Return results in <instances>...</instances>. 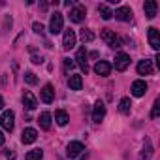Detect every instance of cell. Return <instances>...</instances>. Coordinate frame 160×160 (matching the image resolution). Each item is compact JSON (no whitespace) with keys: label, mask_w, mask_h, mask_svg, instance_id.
<instances>
[{"label":"cell","mask_w":160,"mask_h":160,"mask_svg":"<svg viewBox=\"0 0 160 160\" xmlns=\"http://www.w3.org/2000/svg\"><path fill=\"white\" fill-rule=\"evenodd\" d=\"M100 38L109 45V47H121V40H119V36L113 32V30H109V28H102V32H100Z\"/></svg>","instance_id":"1"},{"label":"cell","mask_w":160,"mask_h":160,"mask_svg":"<svg viewBox=\"0 0 160 160\" xmlns=\"http://www.w3.org/2000/svg\"><path fill=\"white\" fill-rule=\"evenodd\" d=\"M64 27V19H62V13L60 12H55L49 19V32L51 34H58Z\"/></svg>","instance_id":"2"},{"label":"cell","mask_w":160,"mask_h":160,"mask_svg":"<svg viewBox=\"0 0 160 160\" xmlns=\"http://www.w3.org/2000/svg\"><path fill=\"white\" fill-rule=\"evenodd\" d=\"M13 119H15V115H13L12 109L2 111V115H0V126H2L6 132H12L13 130Z\"/></svg>","instance_id":"3"},{"label":"cell","mask_w":160,"mask_h":160,"mask_svg":"<svg viewBox=\"0 0 160 160\" xmlns=\"http://www.w3.org/2000/svg\"><path fill=\"white\" fill-rule=\"evenodd\" d=\"M83 151H85V145H83L81 141H70V143H68V147H66V154H68L70 158L79 156Z\"/></svg>","instance_id":"4"},{"label":"cell","mask_w":160,"mask_h":160,"mask_svg":"<svg viewBox=\"0 0 160 160\" xmlns=\"http://www.w3.org/2000/svg\"><path fill=\"white\" fill-rule=\"evenodd\" d=\"M85 15H87V10H85V6H81V4H75L73 10L70 12V19H72L73 23H81V21L85 19Z\"/></svg>","instance_id":"5"},{"label":"cell","mask_w":160,"mask_h":160,"mask_svg":"<svg viewBox=\"0 0 160 160\" xmlns=\"http://www.w3.org/2000/svg\"><path fill=\"white\" fill-rule=\"evenodd\" d=\"M113 15H115V19H119V21L130 23V21H132V15H134V13H132V10H130L128 6H121L119 10H115V13H113Z\"/></svg>","instance_id":"6"},{"label":"cell","mask_w":160,"mask_h":160,"mask_svg":"<svg viewBox=\"0 0 160 160\" xmlns=\"http://www.w3.org/2000/svg\"><path fill=\"white\" fill-rule=\"evenodd\" d=\"M128 66H130V57L126 53H119L115 57V70L117 72H124Z\"/></svg>","instance_id":"7"},{"label":"cell","mask_w":160,"mask_h":160,"mask_svg":"<svg viewBox=\"0 0 160 160\" xmlns=\"http://www.w3.org/2000/svg\"><path fill=\"white\" fill-rule=\"evenodd\" d=\"M75 40H77L75 32H73L72 28H68V30L64 32V38H62V47H64L66 51H70V49L75 45Z\"/></svg>","instance_id":"8"},{"label":"cell","mask_w":160,"mask_h":160,"mask_svg":"<svg viewBox=\"0 0 160 160\" xmlns=\"http://www.w3.org/2000/svg\"><path fill=\"white\" fill-rule=\"evenodd\" d=\"M104 117H106V106H104V102L98 100L94 104V109H92V121L94 122H102Z\"/></svg>","instance_id":"9"},{"label":"cell","mask_w":160,"mask_h":160,"mask_svg":"<svg viewBox=\"0 0 160 160\" xmlns=\"http://www.w3.org/2000/svg\"><path fill=\"white\" fill-rule=\"evenodd\" d=\"M94 72H96L98 75H102V77H108L109 72H111V64H109L108 60H98V62L94 64Z\"/></svg>","instance_id":"10"},{"label":"cell","mask_w":160,"mask_h":160,"mask_svg":"<svg viewBox=\"0 0 160 160\" xmlns=\"http://www.w3.org/2000/svg\"><path fill=\"white\" fill-rule=\"evenodd\" d=\"M40 98H42V102H45V104H51L53 102V98H55V91H53V85H43V89L40 91Z\"/></svg>","instance_id":"11"},{"label":"cell","mask_w":160,"mask_h":160,"mask_svg":"<svg viewBox=\"0 0 160 160\" xmlns=\"http://www.w3.org/2000/svg\"><path fill=\"white\" fill-rule=\"evenodd\" d=\"M23 106L27 108V109H36L38 108V100H36V96L30 92V91H25V94H23Z\"/></svg>","instance_id":"12"},{"label":"cell","mask_w":160,"mask_h":160,"mask_svg":"<svg viewBox=\"0 0 160 160\" xmlns=\"http://www.w3.org/2000/svg\"><path fill=\"white\" fill-rule=\"evenodd\" d=\"M36 139H38V132H36L34 128H25V130H23L21 141H23L25 145H30V143H34Z\"/></svg>","instance_id":"13"},{"label":"cell","mask_w":160,"mask_h":160,"mask_svg":"<svg viewBox=\"0 0 160 160\" xmlns=\"http://www.w3.org/2000/svg\"><path fill=\"white\" fill-rule=\"evenodd\" d=\"M75 64H79V66H81V70L87 73L89 72V64H87V49L85 47H81V49H79L77 51V55H75Z\"/></svg>","instance_id":"14"},{"label":"cell","mask_w":160,"mask_h":160,"mask_svg":"<svg viewBox=\"0 0 160 160\" xmlns=\"http://www.w3.org/2000/svg\"><path fill=\"white\" fill-rule=\"evenodd\" d=\"M147 34H149V43H151V47H152L154 51H158V49H160V34H158V30H156L154 27H151Z\"/></svg>","instance_id":"15"},{"label":"cell","mask_w":160,"mask_h":160,"mask_svg":"<svg viewBox=\"0 0 160 160\" xmlns=\"http://www.w3.org/2000/svg\"><path fill=\"white\" fill-rule=\"evenodd\" d=\"M143 10H145L147 19H154L156 17V12H158V4L154 2V0H147V2L143 4Z\"/></svg>","instance_id":"16"},{"label":"cell","mask_w":160,"mask_h":160,"mask_svg":"<svg viewBox=\"0 0 160 160\" xmlns=\"http://www.w3.org/2000/svg\"><path fill=\"white\" fill-rule=\"evenodd\" d=\"M145 92H147V83H145V81L138 79V81H134V83H132V94H134L136 98L143 96Z\"/></svg>","instance_id":"17"},{"label":"cell","mask_w":160,"mask_h":160,"mask_svg":"<svg viewBox=\"0 0 160 160\" xmlns=\"http://www.w3.org/2000/svg\"><path fill=\"white\" fill-rule=\"evenodd\" d=\"M138 73L139 75H151L152 73V60H139L138 62Z\"/></svg>","instance_id":"18"},{"label":"cell","mask_w":160,"mask_h":160,"mask_svg":"<svg viewBox=\"0 0 160 160\" xmlns=\"http://www.w3.org/2000/svg\"><path fill=\"white\" fill-rule=\"evenodd\" d=\"M68 87H70V91H81V87H83L81 75H70L68 77Z\"/></svg>","instance_id":"19"},{"label":"cell","mask_w":160,"mask_h":160,"mask_svg":"<svg viewBox=\"0 0 160 160\" xmlns=\"http://www.w3.org/2000/svg\"><path fill=\"white\" fill-rule=\"evenodd\" d=\"M152 158V143L149 138H145V145H143V152L139 154V160H151Z\"/></svg>","instance_id":"20"},{"label":"cell","mask_w":160,"mask_h":160,"mask_svg":"<svg viewBox=\"0 0 160 160\" xmlns=\"http://www.w3.org/2000/svg\"><path fill=\"white\" fill-rule=\"evenodd\" d=\"M55 121H57V124H58V126H66V124H68V121H70V117H68V113H66V111L58 109V111L55 113Z\"/></svg>","instance_id":"21"},{"label":"cell","mask_w":160,"mask_h":160,"mask_svg":"<svg viewBox=\"0 0 160 160\" xmlns=\"http://www.w3.org/2000/svg\"><path fill=\"white\" fill-rule=\"evenodd\" d=\"M38 122H40V126H42L43 130H49V128H51V113H47V111H43V113L40 115V119H38Z\"/></svg>","instance_id":"22"},{"label":"cell","mask_w":160,"mask_h":160,"mask_svg":"<svg viewBox=\"0 0 160 160\" xmlns=\"http://www.w3.org/2000/svg\"><path fill=\"white\" fill-rule=\"evenodd\" d=\"M98 13H100V15H102V19H106V21L113 17V12H111L106 4H100V6H98Z\"/></svg>","instance_id":"23"},{"label":"cell","mask_w":160,"mask_h":160,"mask_svg":"<svg viewBox=\"0 0 160 160\" xmlns=\"http://www.w3.org/2000/svg\"><path fill=\"white\" fill-rule=\"evenodd\" d=\"M27 160H43V151L42 149H34L27 154Z\"/></svg>","instance_id":"24"},{"label":"cell","mask_w":160,"mask_h":160,"mask_svg":"<svg viewBox=\"0 0 160 160\" xmlns=\"http://www.w3.org/2000/svg\"><path fill=\"white\" fill-rule=\"evenodd\" d=\"M130 106H132L130 98H122L121 104H119V111H121V113H130Z\"/></svg>","instance_id":"25"},{"label":"cell","mask_w":160,"mask_h":160,"mask_svg":"<svg viewBox=\"0 0 160 160\" xmlns=\"http://www.w3.org/2000/svg\"><path fill=\"white\" fill-rule=\"evenodd\" d=\"M25 83H28V85H36V83H38L36 73H32V72H25Z\"/></svg>","instance_id":"26"},{"label":"cell","mask_w":160,"mask_h":160,"mask_svg":"<svg viewBox=\"0 0 160 160\" xmlns=\"http://www.w3.org/2000/svg\"><path fill=\"white\" fill-rule=\"evenodd\" d=\"M158 115H160V100L156 98V100H154V104H152V111H151V117H152V119H158Z\"/></svg>","instance_id":"27"},{"label":"cell","mask_w":160,"mask_h":160,"mask_svg":"<svg viewBox=\"0 0 160 160\" xmlns=\"http://www.w3.org/2000/svg\"><path fill=\"white\" fill-rule=\"evenodd\" d=\"M81 40H83V42H92V40H94V34H92L91 30L83 28V30H81Z\"/></svg>","instance_id":"28"},{"label":"cell","mask_w":160,"mask_h":160,"mask_svg":"<svg viewBox=\"0 0 160 160\" xmlns=\"http://www.w3.org/2000/svg\"><path fill=\"white\" fill-rule=\"evenodd\" d=\"M64 68H66V72H70V70L75 68V62L72 58H64Z\"/></svg>","instance_id":"29"},{"label":"cell","mask_w":160,"mask_h":160,"mask_svg":"<svg viewBox=\"0 0 160 160\" xmlns=\"http://www.w3.org/2000/svg\"><path fill=\"white\" fill-rule=\"evenodd\" d=\"M32 28H34V32H36V34H42V32H43V25H42V23H34V25H32Z\"/></svg>","instance_id":"30"},{"label":"cell","mask_w":160,"mask_h":160,"mask_svg":"<svg viewBox=\"0 0 160 160\" xmlns=\"http://www.w3.org/2000/svg\"><path fill=\"white\" fill-rule=\"evenodd\" d=\"M6 158H10V160H13V158H15V152L8 149V151H6Z\"/></svg>","instance_id":"31"},{"label":"cell","mask_w":160,"mask_h":160,"mask_svg":"<svg viewBox=\"0 0 160 160\" xmlns=\"http://www.w3.org/2000/svg\"><path fill=\"white\" fill-rule=\"evenodd\" d=\"M42 60H43V58H42V57H34V58H32V62H34V64H40V62H42Z\"/></svg>","instance_id":"32"},{"label":"cell","mask_w":160,"mask_h":160,"mask_svg":"<svg viewBox=\"0 0 160 160\" xmlns=\"http://www.w3.org/2000/svg\"><path fill=\"white\" fill-rule=\"evenodd\" d=\"M4 141H6V138H4V134H2V130H0V145H4Z\"/></svg>","instance_id":"33"},{"label":"cell","mask_w":160,"mask_h":160,"mask_svg":"<svg viewBox=\"0 0 160 160\" xmlns=\"http://www.w3.org/2000/svg\"><path fill=\"white\" fill-rule=\"evenodd\" d=\"M2 108H4V98L0 96V109H2Z\"/></svg>","instance_id":"34"},{"label":"cell","mask_w":160,"mask_h":160,"mask_svg":"<svg viewBox=\"0 0 160 160\" xmlns=\"http://www.w3.org/2000/svg\"><path fill=\"white\" fill-rule=\"evenodd\" d=\"M81 160H87V152H85V156H83V158H81Z\"/></svg>","instance_id":"35"}]
</instances>
